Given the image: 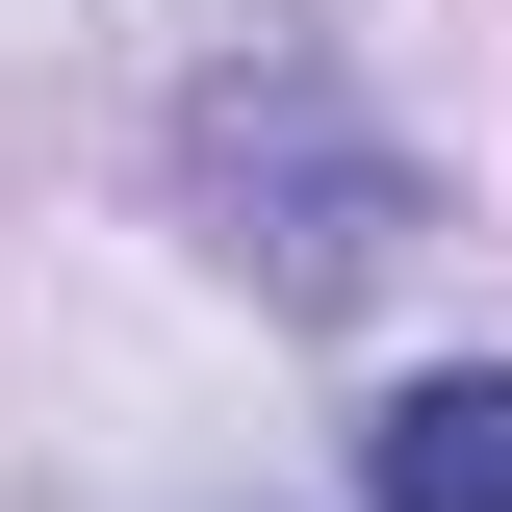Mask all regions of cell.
Returning <instances> with one entry per match:
<instances>
[{
	"mask_svg": "<svg viewBox=\"0 0 512 512\" xmlns=\"http://www.w3.org/2000/svg\"><path fill=\"white\" fill-rule=\"evenodd\" d=\"M205 205H231V256H256V308H359L384 256L436 231V205H410V154H384L359 103H333L308 52H256V77H205Z\"/></svg>",
	"mask_w": 512,
	"mask_h": 512,
	"instance_id": "obj_1",
	"label": "cell"
},
{
	"mask_svg": "<svg viewBox=\"0 0 512 512\" xmlns=\"http://www.w3.org/2000/svg\"><path fill=\"white\" fill-rule=\"evenodd\" d=\"M359 512H512V359H461V384H384Z\"/></svg>",
	"mask_w": 512,
	"mask_h": 512,
	"instance_id": "obj_2",
	"label": "cell"
}]
</instances>
